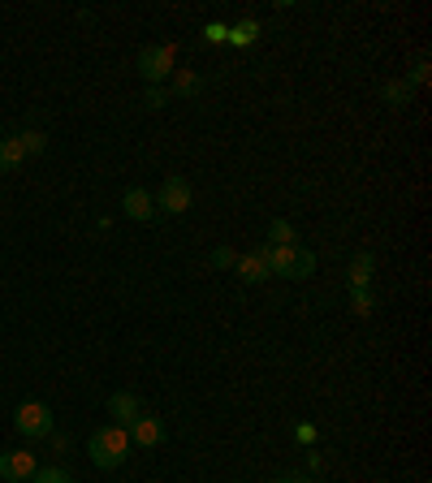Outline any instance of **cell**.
Here are the masks:
<instances>
[{"label":"cell","mask_w":432,"mask_h":483,"mask_svg":"<svg viewBox=\"0 0 432 483\" xmlns=\"http://www.w3.org/2000/svg\"><path fill=\"white\" fill-rule=\"evenodd\" d=\"M35 471H39V466H35V453L31 449L0 453V479H4V483H31Z\"/></svg>","instance_id":"cell-6"},{"label":"cell","mask_w":432,"mask_h":483,"mask_svg":"<svg viewBox=\"0 0 432 483\" xmlns=\"http://www.w3.org/2000/svg\"><path fill=\"white\" fill-rule=\"evenodd\" d=\"M233 259H238V255H233L230 246H216V251H212V259H208V263H212V268H233Z\"/></svg>","instance_id":"cell-23"},{"label":"cell","mask_w":432,"mask_h":483,"mask_svg":"<svg viewBox=\"0 0 432 483\" xmlns=\"http://www.w3.org/2000/svg\"><path fill=\"white\" fill-rule=\"evenodd\" d=\"M200 87L203 82L195 69H173V91H169V96H195Z\"/></svg>","instance_id":"cell-15"},{"label":"cell","mask_w":432,"mask_h":483,"mask_svg":"<svg viewBox=\"0 0 432 483\" xmlns=\"http://www.w3.org/2000/svg\"><path fill=\"white\" fill-rule=\"evenodd\" d=\"M428 78H432V65H428V61H420L415 69H411V78H406V82H411V87H424Z\"/></svg>","instance_id":"cell-24"},{"label":"cell","mask_w":432,"mask_h":483,"mask_svg":"<svg viewBox=\"0 0 432 483\" xmlns=\"http://www.w3.org/2000/svg\"><path fill=\"white\" fill-rule=\"evenodd\" d=\"M295 440H299V445H316V440H320V427H316V423H299V427H295Z\"/></svg>","instance_id":"cell-20"},{"label":"cell","mask_w":432,"mask_h":483,"mask_svg":"<svg viewBox=\"0 0 432 483\" xmlns=\"http://www.w3.org/2000/svg\"><path fill=\"white\" fill-rule=\"evenodd\" d=\"M277 483H307V479H302L299 471H286V475H281V479H277Z\"/></svg>","instance_id":"cell-26"},{"label":"cell","mask_w":432,"mask_h":483,"mask_svg":"<svg viewBox=\"0 0 432 483\" xmlns=\"http://www.w3.org/2000/svg\"><path fill=\"white\" fill-rule=\"evenodd\" d=\"M203 39H208V43H225V39H230V27H225V22H208V27H203Z\"/></svg>","instance_id":"cell-22"},{"label":"cell","mask_w":432,"mask_h":483,"mask_svg":"<svg viewBox=\"0 0 432 483\" xmlns=\"http://www.w3.org/2000/svg\"><path fill=\"white\" fill-rule=\"evenodd\" d=\"M372 272H376V255L372 251H359V255L350 259V290H372Z\"/></svg>","instance_id":"cell-11"},{"label":"cell","mask_w":432,"mask_h":483,"mask_svg":"<svg viewBox=\"0 0 432 483\" xmlns=\"http://www.w3.org/2000/svg\"><path fill=\"white\" fill-rule=\"evenodd\" d=\"M48 440H52V449H57V453H66V449H69V440H66V436H57V432H52Z\"/></svg>","instance_id":"cell-25"},{"label":"cell","mask_w":432,"mask_h":483,"mask_svg":"<svg viewBox=\"0 0 432 483\" xmlns=\"http://www.w3.org/2000/svg\"><path fill=\"white\" fill-rule=\"evenodd\" d=\"M350 311H355V316H372V311H376V293L372 290H350Z\"/></svg>","instance_id":"cell-18"},{"label":"cell","mask_w":432,"mask_h":483,"mask_svg":"<svg viewBox=\"0 0 432 483\" xmlns=\"http://www.w3.org/2000/svg\"><path fill=\"white\" fill-rule=\"evenodd\" d=\"M87 453H91V462H96L100 471H117V466L130 457V432H126V427H117V423L96 427V432H91V440H87Z\"/></svg>","instance_id":"cell-1"},{"label":"cell","mask_w":432,"mask_h":483,"mask_svg":"<svg viewBox=\"0 0 432 483\" xmlns=\"http://www.w3.org/2000/svg\"><path fill=\"white\" fill-rule=\"evenodd\" d=\"M411 91H415V87H411L406 78H389V82H385V104H389V108H406V104H411Z\"/></svg>","instance_id":"cell-14"},{"label":"cell","mask_w":432,"mask_h":483,"mask_svg":"<svg viewBox=\"0 0 432 483\" xmlns=\"http://www.w3.org/2000/svg\"><path fill=\"white\" fill-rule=\"evenodd\" d=\"M108 415H113L117 427L130 432V423L143 415V397H138V393H113V397H108Z\"/></svg>","instance_id":"cell-8"},{"label":"cell","mask_w":432,"mask_h":483,"mask_svg":"<svg viewBox=\"0 0 432 483\" xmlns=\"http://www.w3.org/2000/svg\"><path fill=\"white\" fill-rule=\"evenodd\" d=\"M169 87H147V96H143V104H147V108H165L169 104Z\"/></svg>","instance_id":"cell-21"},{"label":"cell","mask_w":432,"mask_h":483,"mask_svg":"<svg viewBox=\"0 0 432 483\" xmlns=\"http://www.w3.org/2000/svg\"><path fill=\"white\" fill-rule=\"evenodd\" d=\"M233 272H238V281H242V285H260V281H268L264 246H260V251H251V255L233 259Z\"/></svg>","instance_id":"cell-9"},{"label":"cell","mask_w":432,"mask_h":483,"mask_svg":"<svg viewBox=\"0 0 432 483\" xmlns=\"http://www.w3.org/2000/svg\"><path fill=\"white\" fill-rule=\"evenodd\" d=\"M13 427H18V436H27V440H48V436H52V410H48L43 401H22Z\"/></svg>","instance_id":"cell-4"},{"label":"cell","mask_w":432,"mask_h":483,"mask_svg":"<svg viewBox=\"0 0 432 483\" xmlns=\"http://www.w3.org/2000/svg\"><path fill=\"white\" fill-rule=\"evenodd\" d=\"M165 440V423L156 419V415H138V419L130 423V445H138V449H156Z\"/></svg>","instance_id":"cell-7"},{"label":"cell","mask_w":432,"mask_h":483,"mask_svg":"<svg viewBox=\"0 0 432 483\" xmlns=\"http://www.w3.org/2000/svg\"><path fill=\"white\" fill-rule=\"evenodd\" d=\"M268 242H272V246H295V242H299V238H295V225L281 221V216L268 221Z\"/></svg>","instance_id":"cell-16"},{"label":"cell","mask_w":432,"mask_h":483,"mask_svg":"<svg viewBox=\"0 0 432 483\" xmlns=\"http://www.w3.org/2000/svg\"><path fill=\"white\" fill-rule=\"evenodd\" d=\"M22 160H27V152H22L18 134H4V138H0V173H13Z\"/></svg>","instance_id":"cell-12"},{"label":"cell","mask_w":432,"mask_h":483,"mask_svg":"<svg viewBox=\"0 0 432 483\" xmlns=\"http://www.w3.org/2000/svg\"><path fill=\"white\" fill-rule=\"evenodd\" d=\"M177 69V48L173 43H147L138 52V74L147 78V87H161L165 78H173Z\"/></svg>","instance_id":"cell-3"},{"label":"cell","mask_w":432,"mask_h":483,"mask_svg":"<svg viewBox=\"0 0 432 483\" xmlns=\"http://www.w3.org/2000/svg\"><path fill=\"white\" fill-rule=\"evenodd\" d=\"M122 212H126L130 221H152V216H156V199L143 191V186H130V191L122 194Z\"/></svg>","instance_id":"cell-10"},{"label":"cell","mask_w":432,"mask_h":483,"mask_svg":"<svg viewBox=\"0 0 432 483\" xmlns=\"http://www.w3.org/2000/svg\"><path fill=\"white\" fill-rule=\"evenodd\" d=\"M260 39V18H242V22H233L230 27V39L225 43H233V48H251Z\"/></svg>","instance_id":"cell-13"},{"label":"cell","mask_w":432,"mask_h":483,"mask_svg":"<svg viewBox=\"0 0 432 483\" xmlns=\"http://www.w3.org/2000/svg\"><path fill=\"white\" fill-rule=\"evenodd\" d=\"M264 263L281 281H307L316 272V255L302 251V246H264Z\"/></svg>","instance_id":"cell-2"},{"label":"cell","mask_w":432,"mask_h":483,"mask_svg":"<svg viewBox=\"0 0 432 483\" xmlns=\"http://www.w3.org/2000/svg\"><path fill=\"white\" fill-rule=\"evenodd\" d=\"M156 199V207H165L169 216H182V212H191V203H195V191H191V182L186 177H165V186L152 194Z\"/></svg>","instance_id":"cell-5"},{"label":"cell","mask_w":432,"mask_h":483,"mask_svg":"<svg viewBox=\"0 0 432 483\" xmlns=\"http://www.w3.org/2000/svg\"><path fill=\"white\" fill-rule=\"evenodd\" d=\"M31 483H74V475L69 471H61V466H43V471H35Z\"/></svg>","instance_id":"cell-19"},{"label":"cell","mask_w":432,"mask_h":483,"mask_svg":"<svg viewBox=\"0 0 432 483\" xmlns=\"http://www.w3.org/2000/svg\"><path fill=\"white\" fill-rule=\"evenodd\" d=\"M18 143H22V152H27V156H39V152L48 147V134H43V129H22V134H18Z\"/></svg>","instance_id":"cell-17"}]
</instances>
